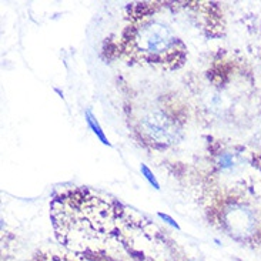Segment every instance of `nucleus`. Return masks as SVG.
Segmentation results:
<instances>
[{"label": "nucleus", "instance_id": "39448f33", "mask_svg": "<svg viewBox=\"0 0 261 261\" xmlns=\"http://www.w3.org/2000/svg\"><path fill=\"white\" fill-rule=\"evenodd\" d=\"M86 117H87V123H89V126L92 127L93 133H94V134H96V136H97V137H99L100 140H101V143H103V144H110V143H109V140H107V139H106V136H105V133L101 132V128H100L99 123L96 121V119L93 117V114L90 113L89 110L86 112Z\"/></svg>", "mask_w": 261, "mask_h": 261}, {"label": "nucleus", "instance_id": "6e6552de", "mask_svg": "<svg viewBox=\"0 0 261 261\" xmlns=\"http://www.w3.org/2000/svg\"><path fill=\"white\" fill-rule=\"evenodd\" d=\"M159 217H162L163 220H166V221H167V223H169L170 226L176 227V228H180V227H178V224H177L176 221H174V220L171 219V217H169V216H167V214H163V213H159Z\"/></svg>", "mask_w": 261, "mask_h": 261}, {"label": "nucleus", "instance_id": "f257e3e1", "mask_svg": "<svg viewBox=\"0 0 261 261\" xmlns=\"http://www.w3.org/2000/svg\"><path fill=\"white\" fill-rule=\"evenodd\" d=\"M113 207L97 196L87 193H71L57 198L51 205L55 227L62 237L71 233L83 234L86 240L99 237L113 223Z\"/></svg>", "mask_w": 261, "mask_h": 261}, {"label": "nucleus", "instance_id": "7ed1b4c3", "mask_svg": "<svg viewBox=\"0 0 261 261\" xmlns=\"http://www.w3.org/2000/svg\"><path fill=\"white\" fill-rule=\"evenodd\" d=\"M141 132L148 140L160 146H169L178 139L180 130L176 123L169 119L163 112H150L141 120Z\"/></svg>", "mask_w": 261, "mask_h": 261}, {"label": "nucleus", "instance_id": "0eeeda50", "mask_svg": "<svg viewBox=\"0 0 261 261\" xmlns=\"http://www.w3.org/2000/svg\"><path fill=\"white\" fill-rule=\"evenodd\" d=\"M233 166V157L230 154H223L220 157V167L221 169H227Z\"/></svg>", "mask_w": 261, "mask_h": 261}, {"label": "nucleus", "instance_id": "423d86ee", "mask_svg": "<svg viewBox=\"0 0 261 261\" xmlns=\"http://www.w3.org/2000/svg\"><path fill=\"white\" fill-rule=\"evenodd\" d=\"M140 170H141V173L144 174V177H146V178L148 180V183L151 184V186H154V189H157V190H159V189H160V186H159V181L155 180V177L153 176V173H151V171L148 170L147 166H146V164H141Z\"/></svg>", "mask_w": 261, "mask_h": 261}, {"label": "nucleus", "instance_id": "f03ea898", "mask_svg": "<svg viewBox=\"0 0 261 261\" xmlns=\"http://www.w3.org/2000/svg\"><path fill=\"white\" fill-rule=\"evenodd\" d=\"M128 51L147 63L170 64L183 55V44L164 23L146 21L132 30Z\"/></svg>", "mask_w": 261, "mask_h": 261}, {"label": "nucleus", "instance_id": "20e7f679", "mask_svg": "<svg viewBox=\"0 0 261 261\" xmlns=\"http://www.w3.org/2000/svg\"><path fill=\"white\" fill-rule=\"evenodd\" d=\"M224 224L227 230L236 237H246L254 230L255 220L253 213L244 205H230L224 213Z\"/></svg>", "mask_w": 261, "mask_h": 261}]
</instances>
